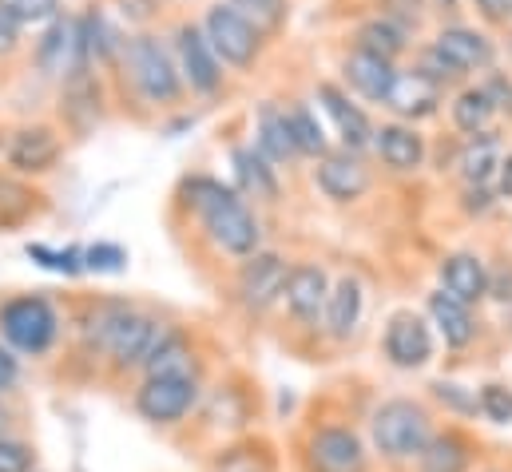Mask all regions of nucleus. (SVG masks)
Segmentation results:
<instances>
[{"mask_svg":"<svg viewBox=\"0 0 512 472\" xmlns=\"http://www.w3.org/2000/svg\"><path fill=\"white\" fill-rule=\"evenodd\" d=\"M163 322L135 310V306H124V302H100L88 310L84 318V342L88 350H96L100 357H108L112 369H139L147 350L155 346Z\"/></svg>","mask_w":512,"mask_h":472,"instance_id":"1","label":"nucleus"},{"mask_svg":"<svg viewBox=\"0 0 512 472\" xmlns=\"http://www.w3.org/2000/svg\"><path fill=\"white\" fill-rule=\"evenodd\" d=\"M183 195H187V207L199 211L207 235H211V242L219 250H227L231 258H251V254H258L262 231H258L255 215L247 211V203L231 187H223L215 179H191L183 187Z\"/></svg>","mask_w":512,"mask_h":472,"instance_id":"2","label":"nucleus"},{"mask_svg":"<svg viewBox=\"0 0 512 472\" xmlns=\"http://www.w3.org/2000/svg\"><path fill=\"white\" fill-rule=\"evenodd\" d=\"M433 433V413L413 397H389L370 413V449L389 465H413Z\"/></svg>","mask_w":512,"mask_h":472,"instance_id":"3","label":"nucleus"},{"mask_svg":"<svg viewBox=\"0 0 512 472\" xmlns=\"http://www.w3.org/2000/svg\"><path fill=\"white\" fill-rule=\"evenodd\" d=\"M0 342L20 357H44L60 342V314L44 294H16L0 306Z\"/></svg>","mask_w":512,"mask_h":472,"instance_id":"4","label":"nucleus"},{"mask_svg":"<svg viewBox=\"0 0 512 472\" xmlns=\"http://www.w3.org/2000/svg\"><path fill=\"white\" fill-rule=\"evenodd\" d=\"M120 52H124V68H128L131 84L139 88L143 100H151V104H175L179 100V92H183L179 68L155 36H131V40H124Z\"/></svg>","mask_w":512,"mask_h":472,"instance_id":"5","label":"nucleus"},{"mask_svg":"<svg viewBox=\"0 0 512 472\" xmlns=\"http://www.w3.org/2000/svg\"><path fill=\"white\" fill-rule=\"evenodd\" d=\"M131 405L155 429L183 425L199 405V377H143Z\"/></svg>","mask_w":512,"mask_h":472,"instance_id":"6","label":"nucleus"},{"mask_svg":"<svg viewBox=\"0 0 512 472\" xmlns=\"http://www.w3.org/2000/svg\"><path fill=\"white\" fill-rule=\"evenodd\" d=\"M310 472H370V445L350 425H318L306 437Z\"/></svg>","mask_w":512,"mask_h":472,"instance_id":"7","label":"nucleus"},{"mask_svg":"<svg viewBox=\"0 0 512 472\" xmlns=\"http://www.w3.org/2000/svg\"><path fill=\"white\" fill-rule=\"evenodd\" d=\"M203 36L211 44V52L223 60V64H235V68H247L258 56V28L247 12H239L235 4H215L203 20Z\"/></svg>","mask_w":512,"mask_h":472,"instance_id":"8","label":"nucleus"},{"mask_svg":"<svg viewBox=\"0 0 512 472\" xmlns=\"http://www.w3.org/2000/svg\"><path fill=\"white\" fill-rule=\"evenodd\" d=\"M382 350L393 369H425L429 357H433V330H429V322L421 314L397 310L385 322Z\"/></svg>","mask_w":512,"mask_h":472,"instance_id":"9","label":"nucleus"},{"mask_svg":"<svg viewBox=\"0 0 512 472\" xmlns=\"http://www.w3.org/2000/svg\"><path fill=\"white\" fill-rule=\"evenodd\" d=\"M286 258L274 254V250H258L243 262L239 270V298L247 310H270L274 302H282V290H286Z\"/></svg>","mask_w":512,"mask_h":472,"instance_id":"10","label":"nucleus"},{"mask_svg":"<svg viewBox=\"0 0 512 472\" xmlns=\"http://www.w3.org/2000/svg\"><path fill=\"white\" fill-rule=\"evenodd\" d=\"M326 294H330V278H326L322 266H314V262L290 266L282 302H286V310H290L294 322L318 326V322H322V310H326Z\"/></svg>","mask_w":512,"mask_h":472,"instance_id":"11","label":"nucleus"},{"mask_svg":"<svg viewBox=\"0 0 512 472\" xmlns=\"http://www.w3.org/2000/svg\"><path fill=\"white\" fill-rule=\"evenodd\" d=\"M36 60L44 72L52 76H76L84 72L88 56H84V40H80V20H52V28L44 32L40 48H36Z\"/></svg>","mask_w":512,"mask_h":472,"instance_id":"12","label":"nucleus"},{"mask_svg":"<svg viewBox=\"0 0 512 472\" xmlns=\"http://www.w3.org/2000/svg\"><path fill=\"white\" fill-rule=\"evenodd\" d=\"M362 314H366V290H362V282H358L354 274L338 278V282L330 286V294H326V310H322V326H326V334H330L334 342L354 338L358 326H362Z\"/></svg>","mask_w":512,"mask_h":472,"instance_id":"13","label":"nucleus"},{"mask_svg":"<svg viewBox=\"0 0 512 472\" xmlns=\"http://www.w3.org/2000/svg\"><path fill=\"white\" fill-rule=\"evenodd\" d=\"M139 369H143V377H199V357L183 330L163 326Z\"/></svg>","mask_w":512,"mask_h":472,"instance_id":"14","label":"nucleus"},{"mask_svg":"<svg viewBox=\"0 0 512 472\" xmlns=\"http://www.w3.org/2000/svg\"><path fill=\"white\" fill-rule=\"evenodd\" d=\"M175 40H179V60H183V76H187V84H191L199 96H211V92L219 88L223 72H219V56L211 52L203 28L183 24V28L175 32Z\"/></svg>","mask_w":512,"mask_h":472,"instance_id":"15","label":"nucleus"},{"mask_svg":"<svg viewBox=\"0 0 512 472\" xmlns=\"http://www.w3.org/2000/svg\"><path fill=\"white\" fill-rule=\"evenodd\" d=\"M433 52L453 68V72H485V68H493V44L481 36V32H473V28H445V32H437V40H433Z\"/></svg>","mask_w":512,"mask_h":472,"instance_id":"16","label":"nucleus"},{"mask_svg":"<svg viewBox=\"0 0 512 472\" xmlns=\"http://www.w3.org/2000/svg\"><path fill=\"white\" fill-rule=\"evenodd\" d=\"M318 179V191L334 203H354L370 191V171L350 155V151H338V155H326L314 171Z\"/></svg>","mask_w":512,"mask_h":472,"instance_id":"17","label":"nucleus"},{"mask_svg":"<svg viewBox=\"0 0 512 472\" xmlns=\"http://www.w3.org/2000/svg\"><path fill=\"white\" fill-rule=\"evenodd\" d=\"M437 278H441V290L449 298H457L461 306H469V310L489 298V270L477 254H449L441 262Z\"/></svg>","mask_w":512,"mask_h":472,"instance_id":"18","label":"nucleus"},{"mask_svg":"<svg viewBox=\"0 0 512 472\" xmlns=\"http://www.w3.org/2000/svg\"><path fill=\"white\" fill-rule=\"evenodd\" d=\"M60 159V135L52 127H20L8 143V163L20 175H44Z\"/></svg>","mask_w":512,"mask_h":472,"instance_id":"19","label":"nucleus"},{"mask_svg":"<svg viewBox=\"0 0 512 472\" xmlns=\"http://www.w3.org/2000/svg\"><path fill=\"white\" fill-rule=\"evenodd\" d=\"M437 100H441V88L433 80H425L421 72H397L389 92H385V108L401 119H421L437 112Z\"/></svg>","mask_w":512,"mask_h":472,"instance_id":"20","label":"nucleus"},{"mask_svg":"<svg viewBox=\"0 0 512 472\" xmlns=\"http://www.w3.org/2000/svg\"><path fill=\"white\" fill-rule=\"evenodd\" d=\"M425 310H429V326L441 334V342H445L449 350H465V346L477 338L473 310L461 306L457 298H449L445 290H433L429 302H425Z\"/></svg>","mask_w":512,"mask_h":472,"instance_id":"21","label":"nucleus"},{"mask_svg":"<svg viewBox=\"0 0 512 472\" xmlns=\"http://www.w3.org/2000/svg\"><path fill=\"white\" fill-rule=\"evenodd\" d=\"M318 100H322V108L330 112V119L338 123L346 151H362V147L374 143V123L366 119V112H362L358 104H350L346 92H338L334 84H322V88H318Z\"/></svg>","mask_w":512,"mask_h":472,"instance_id":"22","label":"nucleus"},{"mask_svg":"<svg viewBox=\"0 0 512 472\" xmlns=\"http://www.w3.org/2000/svg\"><path fill=\"white\" fill-rule=\"evenodd\" d=\"M473 469V441L461 429L433 433L417 457V472H469Z\"/></svg>","mask_w":512,"mask_h":472,"instance_id":"23","label":"nucleus"},{"mask_svg":"<svg viewBox=\"0 0 512 472\" xmlns=\"http://www.w3.org/2000/svg\"><path fill=\"white\" fill-rule=\"evenodd\" d=\"M374 147L393 171H413L425 159V139L405 123H385L382 131H374Z\"/></svg>","mask_w":512,"mask_h":472,"instance_id":"24","label":"nucleus"},{"mask_svg":"<svg viewBox=\"0 0 512 472\" xmlns=\"http://www.w3.org/2000/svg\"><path fill=\"white\" fill-rule=\"evenodd\" d=\"M393 64L382 60V56H370V52H354L350 60H346V80H350V88L354 92H362L366 100H374V104H382L385 92H389V84H393Z\"/></svg>","mask_w":512,"mask_h":472,"instance_id":"25","label":"nucleus"},{"mask_svg":"<svg viewBox=\"0 0 512 472\" xmlns=\"http://www.w3.org/2000/svg\"><path fill=\"white\" fill-rule=\"evenodd\" d=\"M258 151L270 163H290L298 155L294 135H290V119L274 104H262V112H258Z\"/></svg>","mask_w":512,"mask_h":472,"instance_id":"26","label":"nucleus"},{"mask_svg":"<svg viewBox=\"0 0 512 472\" xmlns=\"http://www.w3.org/2000/svg\"><path fill=\"white\" fill-rule=\"evenodd\" d=\"M231 163H235V175H239V183H243L247 195H255V199H278L274 167H270V159L258 147H235L231 151Z\"/></svg>","mask_w":512,"mask_h":472,"instance_id":"27","label":"nucleus"},{"mask_svg":"<svg viewBox=\"0 0 512 472\" xmlns=\"http://www.w3.org/2000/svg\"><path fill=\"white\" fill-rule=\"evenodd\" d=\"M358 48H362V52H370V56H382V60L393 64V56L405 48V28H401V24H393L389 16L366 20V24L358 28Z\"/></svg>","mask_w":512,"mask_h":472,"instance_id":"28","label":"nucleus"},{"mask_svg":"<svg viewBox=\"0 0 512 472\" xmlns=\"http://www.w3.org/2000/svg\"><path fill=\"white\" fill-rule=\"evenodd\" d=\"M493 167H501V151H497V139L481 131V135H473L469 147L461 151V171H465L469 183L485 187L489 175H493Z\"/></svg>","mask_w":512,"mask_h":472,"instance_id":"29","label":"nucleus"},{"mask_svg":"<svg viewBox=\"0 0 512 472\" xmlns=\"http://www.w3.org/2000/svg\"><path fill=\"white\" fill-rule=\"evenodd\" d=\"M493 112H497V104H493L489 88H469V92H461L457 104H453V123H457L461 131H469V135H481V131L489 127Z\"/></svg>","mask_w":512,"mask_h":472,"instance_id":"30","label":"nucleus"},{"mask_svg":"<svg viewBox=\"0 0 512 472\" xmlns=\"http://www.w3.org/2000/svg\"><path fill=\"white\" fill-rule=\"evenodd\" d=\"M211 472H274V457L266 445L255 441H243V445H231L215 457Z\"/></svg>","mask_w":512,"mask_h":472,"instance_id":"31","label":"nucleus"},{"mask_svg":"<svg viewBox=\"0 0 512 472\" xmlns=\"http://www.w3.org/2000/svg\"><path fill=\"white\" fill-rule=\"evenodd\" d=\"M290 119V135H294V147H298V155H322L326 151V131H322V123L314 119L310 108H290L286 112Z\"/></svg>","mask_w":512,"mask_h":472,"instance_id":"32","label":"nucleus"},{"mask_svg":"<svg viewBox=\"0 0 512 472\" xmlns=\"http://www.w3.org/2000/svg\"><path fill=\"white\" fill-rule=\"evenodd\" d=\"M28 258L40 262V266L52 270V274H64V278L84 274V250H76V246H68V250H52V246H44V242H32V246H28Z\"/></svg>","mask_w":512,"mask_h":472,"instance_id":"33","label":"nucleus"},{"mask_svg":"<svg viewBox=\"0 0 512 472\" xmlns=\"http://www.w3.org/2000/svg\"><path fill=\"white\" fill-rule=\"evenodd\" d=\"M477 413L493 425H512V389L501 381H489L477 389Z\"/></svg>","mask_w":512,"mask_h":472,"instance_id":"34","label":"nucleus"},{"mask_svg":"<svg viewBox=\"0 0 512 472\" xmlns=\"http://www.w3.org/2000/svg\"><path fill=\"white\" fill-rule=\"evenodd\" d=\"M56 12H60V0H0V16H8L16 28L56 20Z\"/></svg>","mask_w":512,"mask_h":472,"instance_id":"35","label":"nucleus"},{"mask_svg":"<svg viewBox=\"0 0 512 472\" xmlns=\"http://www.w3.org/2000/svg\"><path fill=\"white\" fill-rule=\"evenodd\" d=\"M84 270H96V274H120L128 270V250L116 246V242H96L84 250Z\"/></svg>","mask_w":512,"mask_h":472,"instance_id":"36","label":"nucleus"},{"mask_svg":"<svg viewBox=\"0 0 512 472\" xmlns=\"http://www.w3.org/2000/svg\"><path fill=\"white\" fill-rule=\"evenodd\" d=\"M433 397L457 417H477V389H465L457 381H433Z\"/></svg>","mask_w":512,"mask_h":472,"instance_id":"37","label":"nucleus"},{"mask_svg":"<svg viewBox=\"0 0 512 472\" xmlns=\"http://www.w3.org/2000/svg\"><path fill=\"white\" fill-rule=\"evenodd\" d=\"M36 469V449L24 437L4 433L0 437V472H32Z\"/></svg>","mask_w":512,"mask_h":472,"instance_id":"38","label":"nucleus"},{"mask_svg":"<svg viewBox=\"0 0 512 472\" xmlns=\"http://www.w3.org/2000/svg\"><path fill=\"white\" fill-rule=\"evenodd\" d=\"M16 385H20V357L0 342V397L16 393Z\"/></svg>","mask_w":512,"mask_h":472,"instance_id":"39","label":"nucleus"},{"mask_svg":"<svg viewBox=\"0 0 512 472\" xmlns=\"http://www.w3.org/2000/svg\"><path fill=\"white\" fill-rule=\"evenodd\" d=\"M239 12H258V16H266V20H274L278 16V0H231Z\"/></svg>","mask_w":512,"mask_h":472,"instance_id":"40","label":"nucleus"},{"mask_svg":"<svg viewBox=\"0 0 512 472\" xmlns=\"http://www.w3.org/2000/svg\"><path fill=\"white\" fill-rule=\"evenodd\" d=\"M16 40H20V28L8 16H0V56H8L16 48Z\"/></svg>","mask_w":512,"mask_h":472,"instance_id":"41","label":"nucleus"},{"mask_svg":"<svg viewBox=\"0 0 512 472\" xmlns=\"http://www.w3.org/2000/svg\"><path fill=\"white\" fill-rule=\"evenodd\" d=\"M481 4V12L489 16V20H505L512 12V0H477Z\"/></svg>","mask_w":512,"mask_h":472,"instance_id":"42","label":"nucleus"},{"mask_svg":"<svg viewBox=\"0 0 512 472\" xmlns=\"http://www.w3.org/2000/svg\"><path fill=\"white\" fill-rule=\"evenodd\" d=\"M501 191L512 199V155L509 159H501Z\"/></svg>","mask_w":512,"mask_h":472,"instance_id":"43","label":"nucleus"},{"mask_svg":"<svg viewBox=\"0 0 512 472\" xmlns=\"http://www.w3.org/2000/svg\"><path fill=\"white\" fill-rule=\"evenodd\" d=\"M4 433H12V409H8V401L0 397V437Z\"/></svg>","mask_w":512,"mask_h":472,"instance_id":"44","label":"nucleus"},{"mask_svg":"<svg viewBox=\"0 0 512 472\" xmlns=\"http://www.w3.org/2000/svg\"><path fill=\"white\" fill-rule=\"evenodd\" d=\"M32 472H44V469H32Z\"/></svg>","mask_w":512,"mask_h":472,"instance_id":"45","label":"nucleus"},{"mask_svg":"<svg viewBox=\"0 0 512 472\" xmlns=\"http://www.w3.org/2000/svg\"><path fill=\"white\" fill-rule=\"evenodd\" d=\"M489 472H493V469H489Z\"/></svg>","mask_w":512,"mask_h":472,"instance_id":"46","label":"nucleus"}]
</instances>
